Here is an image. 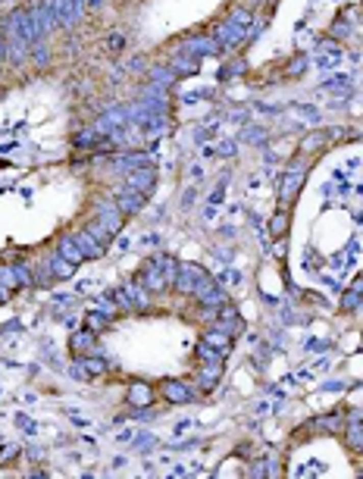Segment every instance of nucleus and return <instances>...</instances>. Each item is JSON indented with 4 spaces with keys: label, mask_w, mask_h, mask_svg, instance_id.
Returning a JSON list of instances; mask_svg holds the SVG:
<instances>
[{
    "label": "nucleus",
    "mask_w": 363,
    "mask_h": 479,
    "mask_svg": "<svg viewBox=\"0 0 363 479\" xmlns=\"http://www.w3.org/2000/svg\"><path fill=\"white\" fill-rule=\"evenodd\" d=\"M91 345H94V335H88V332H85V335H72V348H75V351H79V348H91Z\"/></svg>",
    "instance_id": "7ed1b4c3"
},
{
    "label": "nucleus",
    "mask_w": 363,
    "mask_h": 479,
    "mask_svg": "<svg viewBox=\"0 0 363 479\" xmlns=\"http://www.w3.org/2000/svg\"><path fill=\"white\" fill-rule=\"evenodd\" d=\"M88 326L94 329V332H97V329H103V316H100V313H88Z\"/></svg>",
    "instance_id": "20e7f679"
},
{
    "label": "nucleus",
    "mask_w": 363,
    "mask_h": 479,
    "mask_svg": "<svg viewBox=\"0 0 363 479\" xmlns=\"http://www.w3.org/2000/svg\"><path fill=\"white\" fill-rule=\"evenodd\" d=\"M128 398H132L135 404L144 407V404H150V389H147L144 382H138V385H132V395H128Z\"/></svg>",
    "instance_id": "f03ea898"
},
{
    "label": "nucleus",
    "mask_w": 363,
    "mask_h": 479,
    "mask_svg": "<svg viewBox=\"0 0 363 479\" xmlns=\"http://www.w3.org/2000/svg\"><path fill=\"white\" fill-rule=\"evenodd\" d=\"M163 395H166L169 401H175V404H185V401L191 398V392L185 389V385H182V382H172V379L163 382Z\"/></svg>",
    "instance_id": "f257e3e1"
}]
</instances>
